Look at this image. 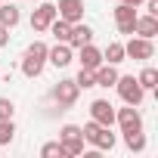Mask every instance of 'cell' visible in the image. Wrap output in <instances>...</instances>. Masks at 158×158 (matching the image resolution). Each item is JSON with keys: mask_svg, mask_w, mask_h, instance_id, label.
Segmentation results:
<instances>
[{"mask_svg": "<svg viewBox=\"0 0 158 158\" xmlns=\"http://www.w3.org/2000/svg\"><path fill=\"white\" fill-rule=\"evenodd\" d=\"M47 50H50V47H47L44 40L28 44V50H25V56H22V74H25V77H40V74H44Z\"/></svg>", "mask_w": 158, "mask_h": 158, "instance_id": "1", "label": "cell"}, {"mask_svg": "<svg viewBox=\"0 0 158 158\" xmlns=\"http://www.w3.org/2000/svg\"><path fill=\"white\" fill-rule=\"evenodd\" d=\"M81 133H84V139H87L93 149H99V152H112V149H115V133H112V127H102V124H96L93 118L81 127Z\"/></svg>", "mask_w": 158, "mask_h": 158, "instance_id": "2", "label": "cell"}, {"mask_svg": "<svg viewBox=\"0 0 158 158\" xmlns=\"http://www.w3.org/2000/svg\"><path fill=\"white\" fill-rule=\"evenodd\" d=\"M115 90H118V96H121L127 106H139V102H143V96H146V90L139 87V81H136L133 74H118Z\"/></svg>", "mask_w": 158, "mask_h": 158, "instance_id": "3", "label": "cell"}, {"mask_svg": "<svg viewBox=\"0 0 158 158\" xmlns=\"http://www.w3.org/2000/svg\"><path fill=\"white\" fill-rule=\"evenodd\" d=\"M77 96H81V87L74 84V77H65V81H59V84L53 87V102H56L59 109H71V106L77 102Z\"/></svg>", "mask_w": 158, "mask_h": 158, "instance_id": "4", "label": "cell"}, {"mask_svg": "<svg viewBox=\"0 0 158 158\" xmlns=\"http://www.w3.org/2000/svg\"><path fill=\"white\" fill-rule=\"evenodd\" d=\"M115 124L121 127V133H133V130H143V115H139V106H127L115 112Z\"/></svg>", "mask_w": 158, "mask_h": 158, "instance_id": "5", "label": "cell"}, {"mask_svg": "<svg viewBox=\"0 0 158 158\" xmlns=\"http://www.w3.org/2000/svg\"><path fill=\"white\" fill-rule=\"evenodd\" d=\"M124 56H130V59H136V62H146V59H152L155 56V44L149 40V37H133L130 34V40L124 44Z\"/></svg>", "mask_w": 158, "mask_h": 158, "instance_id": "6", "label": "cell"}, {"mask_svg": "<svg viewBox=\"0 0 158 158\" xmlns=\"http://www.w3.org/2000/svg\"><path fill=\"white\" fill-rule=\"evenodd\" d=\"M115 25H118V34H133V25H136V6L118 3V6H115Z\"/></svg>", "mask_w": 158, "mask_h": 158, "instance_id": "7", "label": "cell"}, {"mask_svg": "<svg viewBox=\"0 0 158 158\" xmlns=\"http://www.w3.org/2000/svg\"><path fill=\"white\" fill-rule=\"evenodd\" d=\"M56 16L65 19L68 25L81 22L84 19V0H59V3H56Z\"/></svg>", "mask_w": 158, "mask_h": 158, "instance_id": "8", "label": "cell"}, {"mask_svg": "<svg viewBox=\"0 0 158 158\" xmlns=\"http://www.w3.org/2000/svg\"><path fill=\"white\" fill-rule=\"evenodd\" d=\"M90 118L96 124H102V127H112L115 124V106L109 99H93L90 102Z\"/></svg>", "mask_w": 158, "mask_h": 158, "instance_id": "9", "label": "cell"}, {"mask_svg": "<svg viewBox=\"0 0 158 158\" xmlns=\"http://www.w3.org/2000/svg\"><path fill=\"white\" fill-rule=\"evenodd\" d=\"M53 19H56V3H44L40 0V6L31 13V31H47Z\"/></svg>", "mask_w": 158, "mask_h": 158, "instance_id": "10", "label": "cell"}, {"mask_svg": "<svg viewBox=\"0 0 158 158\" xmlns=\"http://www.w3.org/2000/svg\"><path fill=\"white\" fill-rule=\"evenodd\" d=\"M71 59H74V50H71L68 44H59V40H56V47H50V50H47V62H50V65H56V68L71 65Z\"/></svg>", "mask_w": 158, "mask_h": 158, "instance_id": "11", "label": "cell"}, {"mask_svg": "<svg viewBox=\"0 0 158 158\" xmlns=\"http://www.w3.org/2000/svg\"><path fill=\"white\" fill-rule=\"evenodd\" d=\"M84 44H93V28H90V25H84V19H81V22H74V25H71L68 47H71V50H77V47H84Z\"/></svg>", "mask_w": 158, "mask_h": 158, "instance_id": "12", "label": "cell"}, {"mask_svg": "<svg viewBox=\"0 0 158 158\" xmlns=\"http://www.w3.org/2000/svg\"><path fill=\"white\" fill-rule=\"evenodd\" d=\"M133 34H139V37H155L158 34V16H152V13H146V16H139L136 13V25H133Z\"/></svg>", "mask_w": 158, "mask_h": 158, "instance_id": "13", "label": "cell"}, {"mask_svg": "<svg viewBox=\"0 0 158 158\" xmlns=\"http://www.w3.org/2000/svg\"><path fill=\"white\" fill-rule=\"evenodd\" d=\"M77 62H81V68H96V65H102V50H96L93 44L77 47Z\"/></svg>", "mask_w": 158, "mask_h": 158, "instance_id": "14", "label": "cell"}, {"mask_svg": "<svg viewBox=\"0 0 158 158\" xmlns=\"http://www.w3.org/2000/svg\"><path fill=\"white\" fill-rule=\"evenodd\" d=\"M93 74H96V87H115V81H118V68L115 65H109V62H102V65H96L93 68Z\"/></svg>", "mask_w": 158, "mask_h": 158, "instance_id": "15", "label": "cell"}, {"mask_svg": "<svg viewBox=\"0 0 158 158\" xmlns=\"http://www.w3.org/2000/svg\"><path fill=\"white\" fill-rule=\"evenodd\" d=\"M19 19H22V13H19V6L13 3V0L0 3V25H6V28H16V25H19Z\"/></svg>", "mask_w": 158, "mask_h": 158, "instance_id": "16", "label": "cell"}, {"mask_svg": "<svg viewBox=\"0 0 158 158\" xmlns=\"http://www.w3.org/2000/svg\"><path fill=\"white\" fill-rule=\"evenodd\" d=\"M47 31H50V34H53V37H56L59 44H68V34H71V25H68L65 19H59V16H56V19L50 22V28H47Z\"/></svg>", "mask_w": 158, "mask_h": 158, "instance_id": "17", "label": "cell"}, {"mask_svg": "<svg viewBox=\"0 0 158 158\" xmlns=\"http://www.w3.org/2000/svg\"><path fill=\"white\" fill-rule=\"evenodd\" d=\"M127 56H124V44H118V40H112L106 50H102V62H109V65H118V62H124Z\"/></svg>", "mask_w": 158, "mask_h": 158, "instance_id": "18", "label": "cell"}, {"mask_svg": "<svg viewBox=\"0 0 158 158\" xmlns=\"http://www.w3.org/2000/svg\"><path fill=\"white\" fill-rule=\"evenodd\" d=\"M136 81H139V87H143V90H155V87H158V68L146 65V68L136 74Z\"/></svg>", "mask_w": 158, "mask_h": 158, "instance_id": "19", "label": "cell"}, {"mask_svg": "<svg viewBox=\"0 0 158 158\" xmlns=\"http://www.w3.org/2000/svg\"><path fill=\"white\" fill-rule=\"evenodd\" d=\"M124 146H127L130 152H146V133H143V130L124 133Z\"/></svg>", "mask_w": 158, "mask_h": 158, "instance_id": "20", "label": "cell"}, {"mask_svg": "<svg viewBox=\"0 0 158 158\" xmlns=\"http://www.w3.org/2000/svg\"><path fill=\"white\" fill-rule=\"evenodd\" d=\"M16 139V124H13V118H3L0 121V146H10Z\"/></svg>", "mask_w": 158, "mask_h": 158, "instance_id": "21", "label": "cell"}, {"mask_svg": "<svg viewBox=\"0 0 158 158\" xmlns=\"http://www.w3.org/2000/svg\"><path fill=\"white\" fill-rule=\"evenodd\" d=\"M65 155H84V136H74V139H59Z\"/></svg>", "mask_w": 158, "mask_h": 158, "instance_id": "22", "label": "cell"}, {"mask_svg": "<svg viewBox=\"0 0 158 158\" xmlns=\"http://www.w3.org/2000/svg\"><path fill=\"white\" fill-rule=\"evenodd\" d=\"M74 84L81 87V90L96 87V74H93V68H81V71H77V77H74Z\"/></svg>", "mask_w": 158, "mask_h": 158, "instance_id": "23", "label": "cell"}, {"mask_svg": "<svg viewBox=\"0 0 158 158\" xmlns=\"http://www.w3.org/2000/svg\"><path fill=\"white\" fill-rule=\"evenodd\" d=\"M40 155H44V158H53V155H65V152H62V143L53 139V143H44V146H40Z\"/></svg>", "mask_w": 158, "mask_h": 158, "instance_id": "24", "label": "cell"}, {"mask_svg": "<svg viewBox=\"0 0 158 158\" xmlns=\"http://www.w3.org/2000/svg\"><path fill=\"white\" fill-rule=\"evenodd\" d=\"M13 115H16V102L6 99V96H0V121H3V118H13Z\"/></svg>", "mask_w": 158, "mask_h": 158, "instance_id": "25", "label": "cell"}, {"mask_svg": "<svg viewBox=\"0 0 158 158\" xmlns=\"http://www.w3.org/2000/svg\"><path fill=\"white\" fill-rule=\"evenodd\" d=\"M6 44H10V28L0 25V47H6Z\"/></svg>", "mask_w": 158, "mask_h": 158, "instance_id": "26", "label": "cell"}, {"mask_svg": "<svg viewBox=\"0 0 158 158\" xmlns=\"http://www.w3.org/2000/svg\"><path fill=\"white\" fill-rule=\"evenodd\" d=\"M143 3H146V10H149L152 16H158V0H143Z\"/></svg>", "mask_w": 158, "mask_h": 158, "instance_id": "27", "label": "cell"}, {"mask_svg": "<svg viewBox=\"0 0 158 158\" xmlns=\"http://www.w3.org/2000/svg\"><path fill=\"white\" fill-rule=\"evenodd\" d=\"M118 3H130V6H139L143 0H118Z\"/></svg>", "mask_w": 158, "mask_h": 158, "instance_id": "28", "label": "cell"}, {"mask_svg": "<svg viewBox=\"0 0 158 158\" xmlns=\"http://www.w3.org/2000/svg\"><path fill=\"white\" fill-rule=\"evenodd\" d=\"M37 3H40V0H37Z\"/></svg>", "mask_w": 158, "mask_h": 158, "instance_id": "29", "label": "cell"}]
</instances>
